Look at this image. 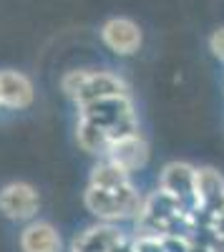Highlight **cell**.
<instances>
[{
  "mask_svg": "<svg viewBox=\"0 0 224 252\" xmlns=\"http://www.w3.org/2000/svg\"><path fill=\"white\" fill-rule=\"evenodd\" d=\"M86 209L104 224H118V222H134L144 207V194L134 184L118 187V189H98L86 187L84 192Z\"/></svg>",
  "mask_w": 224,
  "mask_h": 252,
  "instance_id": "cell-1",
  "label": "cell"
},
{
  "mask_svg": "<svg viewBox=\"0 0 224 252\" xmlns=\"http://www.w3.org/2000/svg\"><path fill=\"white\" fill-rule=\"evenodd\" d=\"M60 89L68 98H73L81 106L104 101V98H116V96H131L126 81L111 73V71H91V68H73L63 73L60 78Z\"/></svg>",
  "mask_w": 224,
  "mask_h": 252,
  "instance_id": "cell-2",
  "label": "cell"
},
{
  "mask_svg": "<svg viewBox=\"0 0 224 252\" xmlns=\"http://www.w3.org/2000/svg\"><path fill=\"white\" fill-rule=\"evenodd\" d=\"M159 189L184 209H196V166L189 161H169L159 174Z\"/></svg>",
  "mask_w": 224,
  "mask_h": 252,
  "instance_id": "cell-3",
  "label": "cell"
},
{
  "mask_svg": "<svg viewBox=\"0 0 224 252\" xmlns=\"http://www.w3.org/2000/svg\"><path fill=\"white\" fill-rule=\"evenodd\" d=\"M40 209L38 189L28 182H10L0 189V215L13 222H33Z\"/></svg>",
  "mask_w": 224,
  "mask_h": 252,
  "instance_id": "cell-4",
  "label": "cell"
},
{
  "mask_svg": "<svg viewBox=\"0 0 224 252\" xmlns=\"http://www.w3.org/2000/svg\"><path fill=\"white\" fill-rule=\"evenodd\" d=\"M104 159L113 161V164L121 166L124 172L134 174V172H141V169H144V166L149 164L151 149H149L146 139L141 136V134H129V136L113 139Z\"/></svg>",
  "mask_w": 224,
  "mask_h": 252,
  "instance_id": "cell-5",
  "label": "cell"
},
{
  "mask_svg": "<svg viewBox=\"0 0 224 252\" xmlns=\"http://www.w3.org/2000/svg\"><path fill=\"white\" fill-rule=\"evenodd\" d=\"M101 40L116 56H134L144 43V35L131 18H111L101 28Z\"/></svg>",
  "mask_w": 224,
  "mask_h": 252,
  "instance_id": "cell-6",
  "label": "cell"
},
{
  "mask_svg": "<svg viewBox=\"0 0 224 252\" xmlns=\"http://www.w3.org/2000/svg\"><path fill=\"white\" fill-rule=\"evenodd\" d=\"M35 98V89L26 73L20 71H0V106L23 111Z\"/></svg>",
  "mask_w": 224,
  "mask_h": 252,
  "instance_id": "cell-7",
  "label": "cell"
},
{
  "mask_svg": "<svg viewBox=\"0 0 224 252\" xmlns=\"http://www.w3.org/2000/svg\"><path fill=\"white\" fill-rule=\"evenodd\" d=\"M196 209L209 217L224 209V177L212 166L196 169Z\"/></svg>",
  "mask_w": 224,
  "mask_h": 252,
  "instance_id": "cell-8",
  "label": "cell"
},
{
  "mask_svg": "<svg viewBox=\"0 0 224 252\" xmlns=\"http://www.w3.org/2000/svg\"><path fill=\"white\" fill-rule=\"evenodd\" d=\"M20 252H63V240L51 222L33 220L20 232Z\"/></svg>",
  "mask_w": 224,
  "mask_h": 252,
  "instance_id": "cell-9",
  "label": "cell"
},
{
  "mask_svg": "<svg viewBox=\"0 0 224 252\" xmlns=\"http://www.w3.org/2000/svg\"><path fill=\"white\" fill-rule=\"evenodd\" d=\"M124 237V232L116 224H93L84 229L71 245V252H111L113 245Z\"/></svg>",
  "mask_w": 224,
  "mask_h": 252,
  "instance_id": "cell-10",
  "label": "cell"
},
{
  "mask_svg": "<svg viewBox=\"0 0 224 252\" xmlns=\"http://www.w3.org/2000/svg\"><path fill=\"white\" fill-rule=\"evenodd\" d=\"M76 141H78V146L86 154H93V157L104 159L113 139H111V134L104 129V126H98L96 121L81 116L78 124H76Z\"/></svg>",
  "mask_w": 224,
  "mask_h": 252,
  "instance_id": "cell-11",
  "label": "cell"
},
{
  "mask_svg": "<svg viewBox=\"0 0 224 252\" xmlns=\"http://www.w3.org/2000/svg\"><path fill=\"white\" fill-rule=\"evenodd\" d=\"M129 184H134L131 174L109 159H101L88 177V187H98V189H118V187H129Z\"/></svg>",
  "mask_w": 224,
  "mask_h": 252,
  "instance_id": "cell-12",
  "label": "cell"
},
{
  "mask_svg": "<svg viewBox=\"0 0 224 252\" xmlns=\"http://www.w3.org/2000/svg\"><path fill=\"white\" fill-rule=\"evenodd\" d=\"M192 240H194V242H199V245H204V247H207V252H224V235L212 232L209 227H201Z\"/></svg>",
  "mask_w": 224,
  "mask_h": 252,
  "instance_id": "cell-13",
  "label": "cell"
},
{
  "mask_svg": "<svg viewBox=\"0 0 224 252\" xmlns=\"http://www.w3.org/2000/svg\"><path fill=\"white\" fill-rule=\"evenodd\" d=\"M209 51L214 53V58H219L224 63V28L214 31L212 38H209Z\"/></svg>",
  "mask_w": 224,
  "mask_h": 252,
  "instance_id": "cell-14",
  "label": "cell"
},
{
  "mask_svg": "<svg viewBox=\"0 0 224 252\" xmlns=\"http://www.w3.org/2000/svg\"><path fill=\"white\" fill-rule=\"evenodd\" d=\"M209 229H212V232H217V235H224V209L209 217Z\"/></svg>",
  "mask_w": 224,
  "mask_h": 252,
  "instance_id": "cell-15",
  "label": "cell"
}]
</instances>
